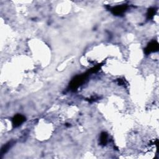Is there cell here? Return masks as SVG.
<instances>
[{"mask_svg":"<svg viewBox=\"0 0 159 159\" xmlns=\"http://www.w3.org/2000/svg\"><path fill=\"white\" fill-rule=\"evenodd\" d=\"M158 49V44L157 42L153 41L148 45L145 48V52L147 53H150L153 52H156Z\"/></svg>","mask_w":159,"mask_h":159,"instance_id":"6da1fadb","label":"cell"},{"mask_svg":"<svg viewBox=\"0 0 159 159\" xmlns=\"http://www.w3.org/2000/svg\"><path fill=\"white\" fill-rule=\"evenodd\" d=\"M85 75H82L80 77H77L76 78H75L73 80L72 82L71 83V87L73 89L77 88V87H78L80 84H82L83 83V82L85 80Z\"/></svg>","mask_w":159,"mask_h":159,"instance_id":"7a4b0ae2","label":"cell"},{"mask_svg":"<svg viewBox=\"0 0 159 159\" xmlns=\"http://www.w3.org/2000/svg\"><path fill=\"white\" fill-rule=\"evenodd\" d=\"M126 9H127V6L121 5V6H117V7L113 8L111 9V11L114 14L120 15L124 13Z\"/></svg>","mask_w":159,"mask_h":159,"instance_id":"3957f363","label":"cell"},{"mask_svg":"<svg viewBox=\"0 0 159 159\" xmlns=\"http://www.w3.org/2000/svg\"><path fill=\"white\" fill-rule=\"evenodd\" d=\"M24 121H25V118H24L23 116L17 114L13 118V123L15 127H17L20 126Z\"/></svg>","mask_w":159,"mask_h":159,"instance_id":"277c9868","label":"cell"},{"mask_svg":"<svg viewBox=\"0 0 159 159\" xmlns=\"http://www.w3.org/2000/svg\"><path fill=\"white\" fill-rule=\"evenodd\" d=\"M108 142V134L106 132H103L100 136V143L101 145H105Z\"/></svg>","mask_w":159,"mask_h":159,"instance_id":"5b68a950","label":"cell"},{"mask_svg":"<svg viewBox=\"0 0 159 159\" xmlns=\"http://www.w3.org/2000/svg\"><path fill=\"white\" fill-rule=\"evenodd\" d=\"M155 14V9H150L149 11V13H148V17L149 18H152L153 16H154Z\"/></svg>","mask_w":159,"mask_h":159,"instance_id":"8992f818","label":"cell"}]
</instances>
